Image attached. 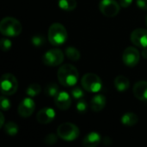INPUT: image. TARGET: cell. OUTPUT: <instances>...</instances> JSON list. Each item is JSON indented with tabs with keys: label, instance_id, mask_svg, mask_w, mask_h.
<instances>
[{
	"label": "cell",
	"instance_id": "30",
	"mask_svg": "<svg viewBox=\"0 0 147 147\" xmlns=\"http://www.w3.org/2000/svg\"><path fill=\"white\" fill-rule=\"evenodd\" d=\"M136 4L140 9L147 10V0H137Z\"/></svg>",
	"mask_w": 147,
	"mask_h": 147
},
{
	"label": "cell",
	"instance_id": "2",
	"mask_svg": "<svg viewBox=\"0 0 147 147\" xmlns=\"http://www.w3.org/2000/svg\"><path fill=\"white\" fill-rule=\"evenodd\" d=\"M22 29L21 22L14 17H4L0 22V32L6 37H16L21 34Z\"/></svg>",
	"mask_w": 147,
	"mask_h": 147
},
{
	"label": "cell",
	"instance_id": "32",
	"mask_svg": "<svg viewBox=\"0 0 147 147\" xmlns=\"http://www.w3.org/2000/svg\"><path fill=\"white\" fill-rule=\"evenodd\" d=\"M4 125V116H3V114L1 113L0 114V127H3Z\"/></svg>",
	"mask_w": 147,
	"mask_h": 147
},
{
	"label": "cell",
	"instance_id": "11",
	"mask_svg": "<svg viewBox=\"0 0 147 147\" xmlns=\"http://www.w3.org/2000/svg\"><path fill=\"white\" fill-rule=\"evenodd\" d=\"M130 40L133 44L139 47H147V30L145 28L134 29L131 35Z\"/></svg>",
	"mask_w": 147,
	"mask_h": 147
},
{
	"label": "cell",
	"instance_id": "3",
	"mask_svg": "<svg viewBox=\"0 0 147 147\" xmlns=\"http://www.w3.org/2000/svg\"><path fill=\"white\" fill-rule=\"evenodd\" d=\"M48 40L53 46L63 45L67 40V31L65 28L59 23H53L48 29Z\"/></svg>",
	"mask_w": 147,
	"mask_h": 147
},
{
	"label": "cell",
	"instance_id": "34",
	"mask_svg": "<svg viewBox=\"0 0 147 147\" xmlns=\"http://www.w3.org/2000/svg\"><path fill=\"white\" fill-rule=\"evenodd\" d=\"M146 26H147V16H146Z\"/></svg>",
	"mask_w": 147,
	"mask_h": 147
},
{
	"label": "cell",
	"instance_id": "12",
	"mask_svg": "<svg viewBox=\"0 0 147 147\" xmlns=\"http://www.w3.org/2000/svg\"><path fill=\"white\" fill-rule=\"evenodd\" d=\"M54 103L59 109L66 110L71 105V99L70 95L66 91H60L55 96Z\"/></svg>",
	"mask_w": 147,
	"mask_h": 147
},
{
	"label": "cell",
	"instance_id": "21",
	"mask_svg": "<svg viewBox=\"0 0 147 147\" xmlns=\"http://www.w3.org/2000/svg\"><path fill=\"white\" fill-rule=\"evenodd\" d=\"M18 131H19L18 126L15 122L9 121V122L6 123L4 126V132L9 136L16 135L18 134Z\"/></svg>",
	"mask_w": 147,
	"mask_h": 147
},
{
	"label": "cell",
	"instance_id": "25",
	"mask_svg": "<svg viewBox=\"0 0 147 147\" xmlns=\"http://www.w3.org/2000/svg\"><path fill=\"white\" fill-rule=\"evenodd\" d=\"M45 38L43 35H34L31 38V42L34 47H41L45 44Z\"/></svg>",
	"mask_w": 147,
	"mask_h": 147
},
{
	"label": "cell",
	"instance_id": "27",
	"mask_svg": "<svg viewBox=\"0 0 147 147\" xmlns=\"http://www.w3.org/2000/svg\"><path fill=\"white\" fill-rule=\"evenodd\" d=\"M0 47L2 51L8 52L11 47V41L8 38H2L0 40Z\"/></svg>",
	"mask_w": 147,
	"mask_h": 147
},
{
	"label": "cell",
	"instance_id": "26",
	"mask_svg": "<svg viewBox=\"0 0 147 147\" xmlns=\"http://www.w3.org/2000/svg\"><path fill=\"white\" fill-rule=\"evenodd\" d=\"M71 96L74 99L76 100H79V99H82L84 97V91L83 90L80 88V87H75L71 90Z\"/></svg>",
	"mask_w": 147,
	"mask_h": 147
},
{
	"label": "cell",
	"instance_id": "18",
	"mask_svg": "<svg viewBox=\"0 0 147 147\" xmlns=\"http://www.w3.org/2000/svg\"><path fill=\"white\" fill-rule=\"evenodd\" d=\"M121 121L122 125L126 127H134L139 121V117L137 115L132 112H127L121 116Z\"/></svg>",
	"mask_w": 147,
	"mask_h": 147
},
{
	"label": "cell",
	"instance_id": "16",
	"mask_svg": "<svg viewBox=\"0 0 147 147\" xmlns=\"http://www.w3.org/2000/svg\"><path fill=\"white\" fill-rule=\"evenodd\" d=\"M106 106V98L103 95H96L90 101V109L94 112L102 111Z\"/></svg>",
	"mask_w": 147,
	"mask_h": 147
},
{
	"label": "cell",
	"instance_id": "28",
	"mask_svg": "<svg viewBox=\"0 0 147 147\" xmlns=\"http://www.w3.org/2000/svg\"><path fill=\"white\" fill-rule=\"evenodd\" d=\"M58 137H59L58 134L56 135L55 134H47V135L46 136L44 141H45V143H46L47 145L52 146V145H54L55 143H57V141H58Z\"/></svg>",
	"mask_w": 147,
	"mask_h": 147
},
{
	"label": "cell",
	"instance_id": "8",
	"mask_svg": "<svg viewBox=\"0 0 147 147\" xmlns=\"http://www.w3.org/2000/svg\"><path fill=\"white\" fill-rule=\"evenodd\" d=\"M99 9L107 17H115L121 9L120 3L115 0H101Z\"/></svg>",
	"mask_w": 147,
	"mask_h": 147
},
{
	"label": "cell",
	"instance_id": "4",
	"mask_svg": "<svg viewBox=\"0 0 147 147\" xmlns=\"http://www.w3.org/2000/svg\"><path fill=\"white\" fill-rule=\"evenodd\" d=\"M57 134L59 138L65 141H73L79 136V129L76 125L71 122H65L59 126Z\"/></svg>",
	"mask_w": 147,
	"mask_h": 147
},
{
	"label": "cell",
	"instance_id": "20",
	"mask_svg": "<svg viewBox=\"0 0 147 147\" xmlns=\"http://www.w3.org/2000/svg\"><path fill=\"white\" fill-rule=\"evenodd\" d=\"M65 55L69 59L72 61H77L80 59L79 51L73 47H69L65 49Z\"/></svg>",
	"mask_w": 147,
	"mask_h": 147
},
{
	"label": "cell",
	"instance_id": "17",
	"mask_svg": "<svg viewBox=\"0 0 147 147\" xmlns=\"http://www.w3.org/2000/svg\"><path fill=\"white\" fill-rule=\"evenodd\" d=\"M114 84H115V89L119 92H124L129 88L130 82L127 77L120 75V76L115 78V79L114 81Z\"/></svg>",
	"mask_w": 147,
	"mask_h": 147
},
{
	"label": "cell",
	"instance_id": "15",
	"mask_svg": "<svg viewBox=\"0 0 147 147\" xmlns=\"http://www.w3.org/2000/svg\"><path fill=\"white\" fill-rule=\"evenodd\" d=\"M102 140L101 135L96 132L89 133L83 140V146L85 147L97 146Z\"/></svg>",
	"mask_w": 147,
	"mask_h": 147
},
{
	"label": "cell",
	"instance_id": "6",
	"mask_svg": "<svg viewBox=\"0 0 147 147\" xmlns=\"http://www.w3.org/2000/svg\"><path fill=\"white\" fill-rule=\"evenodd\" d=\"M1 92L3 96H12L18 89V82L16 77L10 73H5L1 77Z\"/></svg>",
	"mask_w": 147,
	"mask_h": 147
},
{
	"label": "cell",
	"instance_id": "33",
	"mask_svg": "<svg viewBox=\"0 0 147 147\" xmlns=\"http://www.w3.org/2000/svg\"><path fill=\"white\" fill-rule=\"evenodd\" d=\"M142 56H143V58H145V59H147V49L146 47L142 51Z\"/></svg>",
	"mask_w": 147,
	"mask_h": 147
},
{
	"label": "cell",
	"instance_id": "23",
	"mask_svg": "<svg viewBox=\"0 0 147 147\" xmlns=\"http://www.w3.org/2000/svg\"><path fill=\"white\" fill-rule=\"evenodd\" d=\"M45 93L46 95L52 96V97H55L58 93H59V87L57 84H47L45 88Z\"/></svg>",
	"mask_w": 147,
	"mask_h": 147
},
{
	"label": "cell",
	"instance_id": "19",
	"mask_svg": "<svg viewBox=\"0 0 147 147\" xmlns=\"http://www.w3.org/2000/svg\"><path fill=\"white\" fill-rule=\"evenodd\" d=\"M59 7L65 11H71L77 7L76 0H59Z\"/></svg>",
	"mask_w": 147,
	"mask_h": 147
},
{
	"label": "cell",
	"instance_id": "24",
	"mask_svg": "<svg viewBox=\"0 0 147 147\" xmlns=\"http://www.w3.org/2000/svg\"><path fill=\"white\" fill-rule=\"evenodd\" d=\"M77 111L79 114H85L87 112V109H88V105L85 102V100L84 99H79L78 101L77 106H76Z\"/></svg>",
	"mask_w": 147,
	"mask_h": 147
},
{
	"label": "cell",
	"instance_id": "31",
	"mask_svg": "<svg viewBox=\"0 0 147 147\" xmlns=\"http://www.w3.org/2000/svg\"><path fill=\"white\" fill-rule=\"evenodd\" d=\"M133 3V0H119V3L121 7L123 8H127L129 7Z\"/></svg>",
	"mask_w": 147,
	"mask_h": 147
},
{
	"label": "cell",
	"instance_id": "5",
	"mask_svg": "<svg viewBox=\"0 0 147 147\" xmlns=\"http://www.w3.org/2000/svg\"><path fill=\"white\" fill-rule=\"evenodd\" d=\"M82 87L88 92L96 93L102 88L101 78L95 73H86L81 79Z\"/></svg>",
	"mask_w": 147,
	"mask_h": 147
},
{
	"label": "cell",
	"instance_id": "14",
	"mask_svg": "<svg viewBox=\"0 0 147 147\" xmlns=\"http://www.w3.org/2000/svg\"><path fill=\"white\" fill-rule=\"evenodd\" d=\"M134 96L140 101H147V81H140L134 86Z\"/></svg>",
	"mask_w": 147,
	"mask_h": 147
},
{
	"label": "cell",
	"instance_id": "29",
	"mask_svg": "<svg viewBox=\"0 0 147 147\" xmlns=\"http://www.w3.org/2000/svg\"><path fill=\"white\" fill-rule=\"evenodd\" d=\"M0 107H1V109L3 110V111H7L10 109V106H11V103H10V101L7 98V97H4V96H1L0 98Z\"/></svg>",
	"mask_w": 147,
	"mask_h": 147
},
{
	"label": "cell",
	"instance_id": "7",
	"mask_svg": "<svg viewBox=\"0 0 147 147\" xmlns=\"http://www.w3.org/2000/svg\"><path fill=\"white\" fill-rule=\"evenodd\" d=\"M64 60V53L60 49H51L42 56V62L48 66L59 65Z\"/></svg>",
	"mask_w": 147,
	"mask_h": 147
},
{
	"label": "cell",
	"instance_id": "10",
	"mask_svg": "<svg viewBox=\"0 0 147 147\" xmlns=\"http://www.w3.org/2000/svg\"><path fill=\"white\" fill-rule=\"evenodd\" d=\"M35 109V102L32 99V97H26L24 98L18 106V114L20 116L27 118L29 117Z\"/></svg>",
	"mask_w": 147,
	"mask_h": 147
},
{
	"label": "cell",
	"instance_id": "9",
	"mask_svg": "<svg viewBox=\"0 0 147 147\" xmlns=\"http://www.w3.org/2000/svg\"><path fill=\"white\" fill-rule=\"evenodd\" d=\"M140 59V52L137 48L129 47L126 48L122 54V61L128 67H134L138 65Z\"/></svg>",
	"mask_w": 147,
	"mask_h": 147
},
{
	"label": "cell",
	"instance_id": "22",
	"mask_svg": "<svg viewBox=\"0 0 147 147\" xmlns=\"http://www.w3.org/2000/svg\"><path fill=\"white\" fill-rule=\"evenodd\" d=\"M40 90H41V88L38 84H32L28 86L26 90V94L30 97H34L39 95L40 93Z\"/></svg>",
	"mask_w": 147,
	"mask_h": 147
},
{
	"label": "cell",
	"instance_id": "13",
	"mask_svg": "<svg viewBox=\"0 0 147 147\" xmlns=\"http://www.w3.org/2000/svg\"><path fill=\"white\" fill-rule=\"evenodd\" d=\"M56 116L55 111L52 108H43L40 109L36 115L37 121L40 124H48L52 122Z\"/></svg>",
	"mask_w": 147,
	"mask_h": 147
},
{
	"label": "cell",
	"instance_id": "1",
	"mask_svg": "<svg viewBox=\"0 0 147 147\" xmlns=\"http://www.w3.org/2000/svg\"><path fill=\"white\" fill-rule=\"evenodd\" d=\"M78 69L70 64L63 65L58 70V80L65 87L74 86L78 82Z\"/></svg>",
	"mask_w": 147,
	"mask_h": 147
}]
</instances>
